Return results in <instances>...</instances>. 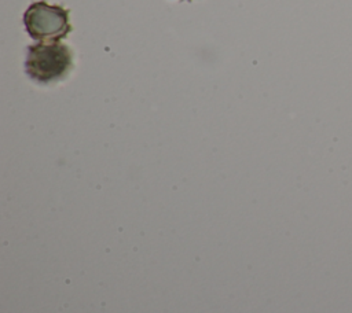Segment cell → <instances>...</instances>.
Wrapping results in <instances>:
<instances>
[{
  "instance_id": "1",
  "label": "cell",
  "mask_w": 352,
  "mask_h": 313,
  "mask_svg": "<svg viewBox=\"0 0 352 313\" xmlns=\"http://www.w3.org/2000/svg\"><path fill=\"white\" fill-rule=\"evenodd\" d=\"M73 67L72 49L59 41L30 45L25 60L28 76L41 84L65 78Z\"/></svg>"
},
{
  "instance_id": "2",
  "label": "cell",
  "mask_w": 352,
  "mask_h": 313,
  "mask_svg": "<svg viewBox=\"0 0 352 313\" xmlns=\"http://www.w3.org/2000/svg\"><path fill=\"white\" fill-rule=\"evenodd\" d=\"M23 23L29 36L43 43L59 41L72 32L69 11L45 1L30 4L25 11Z\"/></svg>"
}]
</instances>
